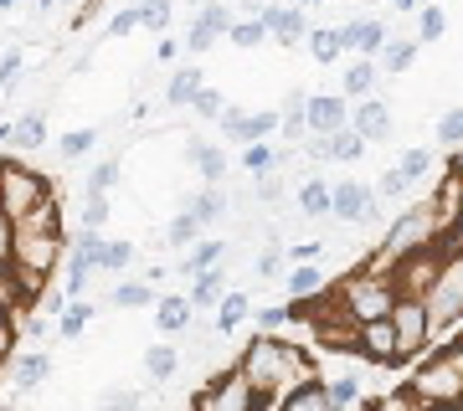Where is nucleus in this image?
I'll return each mask as SVG.
<instances>
[{"label":"nucleus","instance_id":"51","mask_svg":"<svg viewBox=\"0 0 463 411\" xmlns=\"http://www.w3.org/2000/svg\"><path fill=\"white\" fill-rule=\"evenodd\" d=\"M134 26H139V11H134V5H124V11H118V16L109 21V36H129Z\"/></svg>","mask_w":463,"mask_h":411},{"label":"nucleus","instance_id":"7","mask_svg":"<svg viewBox=\"0 0 463 411\" xmlns=\"http://www.w3.org/2000/svg\"><path fill=\"white\" fill-rule=\"evenodd\" d=\"M263 26H268V36H279L283 47H298V42H309V16L298 11V5H288V0H268L263 5Z\"/></svg>","mask_w":463,"mask_h":411},{"label":"nucleus","instance_id":"44","mask_svg":"<svg viewBox=\"0 0 463 411\" xmlns=\"http://www.w3.org/2000/svg\"><path fill=\"white\" fill-rule=\"evenodd\" d=\"M21 319L16 313H0V370H5V365L16 360V355H11V350H16V334H21Z\"/></svg>","mask_w":463,"mask_h":411},{"label":"nucleus","instance_id":"13","mask_svg":"<svg viewBox=\"0 0 463 411\" xmlns=\"http://www.w3.org/2000/svg\"><path fill=\"white\" fill-rule=\"evenodd\" d=\"M181 211H191L201 227H216V221H227V211H232V191H227V185H201Z\"/></svg>","mask_w":463,"mask_h":411},{"label":"nucleus","instance_id":"20","mask_svg":"<svg viewBox=\"0 0 463 411\" xmlns=\"http://www.w3.org/2000/svg\"><path fill=\"white\" fill-rule=\"evenodd\" d=\"M155 283L149 278H124L114 288V294H109V304H114V309H155Z\"/></svg>","mask_w":463,"mask_h":411},{"label":"nucleus","instance_id":"47","mask_svg":"<svg viewBox=\"0 0 463 411\" xmlns=\"http://www.w3.org/2000/svg\"><path fill=\"white\" fill-rule=\"evenodd\" d=\"M252 273H258V278H279L283 273V247H263V252L252 257Z\"/></svg>","mask_w":463,"mask_h":411},{"label":"nucleus","instance_id":"34","mask_svg":"<svg viewBox=\"0 0 463 411\" xmlns=\"http://www.w3.org/2000/svg\"><path fill=\"white\" fill-rule=\"evenodd\" d=\"M397 170L407 175V181H412V191H417V185L432 175V154H428V149H407V154L397 160Z\"/></svg>","mask_w":463,"mask_h":411},{"label":"nucleus","instance_id":"60","mask_svg":"<svg viewBox=\"0 0 463 411\" xmlns=\"http://www.w3.org/2000/svg\"><path fill=\"white\" fill-rule=\"evenodd\" d=\"M42 5H52V0H42Z\"/></svg>","mask_w":463,"mask_h":411},{"label":"nucleus","instance_id":"27","mask_svg":"<svg viewBox=\"0 0 463 411\" xmlns=\"http://www.w3.org/2000/svg\"><path fill=\"white\" fill-rule=\"evenodd\" d=\"M417 47H422V42H402V36H392V42L381 47L376 67H381V72H407V67H412V57H417Z\"/></svg>","mask_w":463,"mask_h":411},{"label":"nucleus","instance_id":"26","mask_svg":"<svg viewBox=\"0 0 463 411\" xmlns=\"http://www.w3.org/2000/svg\"><path fill=\"white\" fill-rule=\"evenodd\" d=\"M283 288H288V298H309V294L325 288V278H319L315 263H294L288 273H283Z\"/></svg>","mask_w":463,"mask_h":411},{"label":"nucleus","instance_id":"16","mask_svg":"<svg viewBox=\"0 0 463 411\" xmlns=\"http://www.w3.org/2000/svg\"><path fill=\"white\" fill-rule=\"evenodd\" d=\"M201 88H206L201 67H196V62H181L175 72H170V82H165V103H170V108H191Z\"/></svg>","mask_w":463,"mask_h":411},{"label":"nucleus","instance_id":"53","mask_svg":"<svg viewBox=\"0 0 463 411\" xmlns=\"http://www.w3.org/2000/svg\"><path fill=\"white\" fill-rule=\"evenodd\" d=\"M11 242H16V227L11 216H0V263H11Z\"/></svg>","mask_w":463,"mask_h":411},{"label":"nucleus","instance_id":"30","mask_svg":"<svg viewBox=\"0 0 463 411\" xmlns=\"http://www.w3.org/2000/svg\"><path fill=\"white\" fill-rule=\"evenodd\" d=\"M93 313H99V309H93L88 298H72V304H67V313L57 319V334H62V340H78V334L93 324Z\"/></svg>","mask_w":463,"mask_h":411},{"label":"nucleus","instance_id":"24","mask_svg":"<svg viewBox=\"0 0 463 411\" xmlns=\"http://www.w3.org/2000/svg\"><path fill=\"white\" fill-rule=\"evenodd\" d=\"M201 237H206V227H201V221H196L191 211H175V221L165 227V242L175 247V252H191V247H196Z\"/></svg>","mask_w":463,"mask_h":411},{"label":"nucleus","instance_id":"32","mask_svg":"<svg viewBox=\"0 0 463 411\" xmlns=\"http://www.w3.org/2000/svg\"><path fill=\"white\" fill-rule=\"evenodd\" d=\"M227 42L232 47H258V42H268V26H263V16H237L232 21V32H227Z\"/></svg>","mask_w":463,"mask_h":411},{"label":"nucleus","instance_id":"58","mask_svg":"<svg viewBox=\"0 0 463 411\" xmlns=\"http://www.w3.org/2000/svg\"><path fill=\"white\" fill-rule=\"evenodd\" d=\"M11 5H21V0H0V11H11Z\"/></svg>","mask_w":463,"mask_h":411},{"label":"nucleus","instance_id":"45","mask_svg":"<svg viewBox=\"0 0 463 411\" xmlns=\"http://www.w3.org/2000/svg\"><path fill=\"white\" fill-rule=\"evenodd\" d=\"M103 221H109V196L88 191V201H83V231H99Z\"/></svg>","mask_w":463,"mask_h":411},{"label":"nucleus","instance_id":"37","mask_svg":"<svg viewBox=\"0 0 463 411\" xmlns=\"http://www.w3.org/2000/svg\"><path fill=\"white\" fill-rule=\"evenodd\" d=\"M134 11H139V26H149V32H165L170 26V0H139Z\"/></svg>","mask_w":463,"mask_h":411},{"label":"nucleus","instance_id":"14","mask_svg":"<svg viewBox=\"0 0 463 411\" xmlns=\"http://www.w3.org/2000/svg\"><path fill=\"white\" fill-rule=\"evenodd\" d=\"M185 154H191V164H196L201 185H222V181H227L232 160H227V149H222V145H206V139H191V145H185Z\"/></svg>","mask_w":463,"mask_h":411},{"label":"nucleus","instance_id":"43","mask_svg":"<svg viewBox=\"0 0 463 411\" xmlns=\"http://www.w3.org/2000/svg\"><path fill=\"white\" fill-rule=\"evenodd\" d=\"M191 114H196V118H222V114H227V98H222L216 88H201L196 103H191Z\"/></svg>","mask_w":463,"mask_h":411},{"label":"nucleus","instance_id":"57","mask_svg":"<svg viewBox=\"0 0 463 411\" xmlns=\"http://www.w3.org/2000/svg\"><path fill=\"white\" fill-rule=\"evenodd\" d=\"M0 411H21V406H16V401H0Z\"/></svg>","mask_w":463,"mask_h":411},{"label":"nucleus","instance_id":"40","mask_svg":"<svg viewBox=\"0 0 463 411\" xmlns=\"http://www.w3.org/2000/svg\"><path fill=\"white\" fill-rule=\"evenodd\" d=\"M93 139H99V129H72L62 145H57V154H62V160H83L88 149H93Z\"/></svg>","mask_w":463,"mask_h":411},{"label":"nucleus","instance_id":"19","mask_svg":"<svg viewBox=\"0 0 463 411\" xmlns=\"http://www.w3.org/2000/svg\"><path fill=\"white\" fill-rule=\"evenodd\" d=\"M42 145H47V114L32 108V114H21L16 124H11V149L32 154V149H42Z\"/></svg>","mask_w":463,"mask_h":411},{"label":"nucleus","instance_id":"1","mask_svg":"<svg viewBox=\"0 0 463 411\" xmlns=\"http://www.w3.org/2000/svg\"><path fill=\"white\" fill-rule=\"evenodd\" d=\"M237 370L252 380V391L268 396V391H298V386H309L319 380V360L309 350H298L294 340H279V334H258L242 345L237 355Z\"/></svg>","mask_w":463,"mask_h":411},{"label":"nucleus","instance_id":"5","mask_svg":"<svg viewBox=\"0 0 463 411\" xmlns=\"http://www.w3.org/2000/svg\"><path fill=\"white\" fill-rule=\"evenodd\" d=\"M279 124H283L279 108H258V114L227 108V114H222V124H216V134H222V139H232V145H258V139H268Z\"/></svg>","mask_w":463,"mask_h":411},{"label":"nucleus","instance_id":"22","mask_svg":"<svg viewBox=\"0 0 463 411\" xmlns=\"http://www.w3.org/2000/svg\"><path fill=\"white\" fill-rule=\"evenodd\" d=\"M283 411H335V401H330V380L319 376V380H309V386H298L288 401H283Z\"/></svg>","mask_w":463,"mask_h":411},{"label":"nucleus","instance_id":"10","mask_svg":"<svg viewBox=\"0 0 463 411\" xmlns=\"http://www.w3.org/2000/svg\"><path fill=\"white\" fill-rule=\"evenodd\" d=\"M340 129H350V103L340 98V93H315L309 98V134H340Z\"/></svg>","mask_w":463,"mask_h":411},{"label":"nucleus","instance_id":"52","mask_svg":"<svg viewBox=\"0 0 463 411\" xmlns=\"http://www.w3.org/2000/svg\"><path fill=\"white\" fill-rule=\"evenodd\" d=\"M319 252H325V242H294V247H283V257H294V263H315Z\"/></svg>","mask_w":463,"mask_h":411},{"label":"nucleus","instance_id":"21","mask_svg":"<svg viewBox=\"0 0 463 411\" xmlns=\"http://www.w3.org/2000/svg\"><path fill=\"white\" fill-rule=\"evenodd\" d=\"M376 78H381V67H376V57H355V62L345 67V98H371V88H376Z\"/></svg>","mask_w":463,"mask_h":411},{"label":"nucleus","instance_id":"11","mask_svg":"<svg viewBox=\"0 0 463 411\" xmlns=\"http://www.w3.org/2000/svg\"><path fill=\"white\" fill-rule=\"evenodd\" d=\"M350 129L361 134L365 145H386V139H392V103L361 98V108L350 114Z\"/></svg>","mask_w":463,"mask_h":411},{"label":"nucleus","instance_id":"12","mask_svg":"<svg viewBox=\"0 0 463 411\" xmlns=\"http://www.w3.org/2000/svg\"><path fill=\"white\" fill-rule=\"evenodd\" d=\"M47 370H52L47 355H42V350H26V355L11 360V380H5V391H11V396H32L36 386L47 380Z\"/></svg>","mask_w":463,"mask_h":411},{"label":"nucleus","instance_id":"49","mask_svg":"<svg viewBox=\"0 0 463 411\" xmlns=\"http://www.w3.org/2000/svg\"><path fill=\"white\" fill-rule=\"evenodd\" d=\"M288 324V304H268V309H258V329L263 334H273V329Z\"/></svg>","mask_w":463,"mask_h":411},{"label":"nucleus","instance_id":"33","mask_svg":"<svg viewBox=\"0 0 463 411\" xmlns=\"http://www.w3.org/2000/svg\"><path fill=\"white\" fill-rule=\"evenodd\" d=\"M21 227H26V231H62V206H57V196L42 201V206H36Z\"/></svg>","mask_w":463,"mask_h":411},{"label":"nucleus","instance_id":"42","mask_svg":"<svg viewBox=\"0 0 463 411\" xmlns=\"http://www.w3.org/2000/svg\"><path fill=\"white\" fill-rule=\"evenodd\" d=\"M330 401H335V411L355 406V401H361V380H355V376H335L330 380Z\"/></svg>","mask_w":463,"mask_h":411},{"label":"nucleus","instance_id":"9","mask_svg":"<svg viewBox=\"0 0 463 411\" xmlns=\"http://www.w3.org/2000/svg\"><path fill=\"white\" fill-rule=\"evenodd\" d=\"M386 42H392V26H386V21L361 16V21H350V26H340V47L355 51V57H381Z\"/></svg>","mask_w":463,"mask_h":411},{"label":"nucleus","instance_id":"25","mask_svg":"<svg viewBox=\"0 0 463 411\" xmlns=\"http://www.w3.org/2000/svg\"><path fill=\"white\" fill-rule=\"evenodd\" d=\"M242 170H248L252 181H263V175H273L279 170V149H268V139H258V145H242Z\"/></svg>","mask_w":463,"mask_h":411},{"label":"nucleus","instance_id":"4","mask_svg":"<svg viewBox=\"0 0 463 411\" xmlns=\"http://www.w3.org/2000/svg\"><path fill=\"white\" fill-rule=\"evenodd\" d=\"M330 211L340 216V221H355V227H371V221H381L376 185H365V181H340V185H330Z\"/></svg>","mask_w":463,"mask_h":411},{"label":"nucleus","instance_id":"55","mask_svg":"<svg viewBox=\"0 0 463 411\" xmlns=\"http://www.w3.org/2000/svg\"><path fill=\"white\" fill-rule=\"evenodd\" d=\"M288 5H298V11H309V5H325V0H288Z\"/></svg>","mask_w":463,"mask_h":411},{"label":"nucleus","instance_id":"8","mask_svg":"<svg viewBox=\"0 0 463 411\" xmlns=\"http://www.w3.org/2000/svg\"><path fill=\"white\" fill-rule=\"evenodd\" d=\"M191 324H196V309H191L185 294H160L155 298V329L165 334L170 345H175V340H191Z\"/></svg>","mask_w":463,"mask_h":411},{"label":"nucleus","instance_id":"15","mask_svg":"<svg viewBox=\"0 0 463 411\" xmlns=\"http://www.w3.org/2000/svg\"><path fill=\"white\" fill-rule=\"evenodd\" d=\"M191 309H216L222 298H227V267L216 263V267H201L196 278H191Z\"/></svg>","mask_w":463,"mask_h":411},{"label":"nucleus","instance_id":"54","mask_svg":"<svg viewBox=\"0 0 463 411\" xmlns=\"http://www.w3.org/2000/svg\"><path fill=\"white\" fill-rule=\"evenodd\" d=\"M181 47H185V42H160V47H155V62H160V67L175 62V57H181Z\"/></svg>","mask_w":463,"mask_h":411},{"label":"nucleus","instance_id":"46","mask_svg":"<svg viewBox=\"0 0 463 411\" xmlns=\"http://www.w3.org/2000/svg\"><path fill=\"white\" fill-rule=\"evenodd\" d=\"M438 139H443L448 149L463 145V108H448V114L438 118Z\"/></svg>","mask_w":463,"mask_h":411},{"label":"nucleus","instance_id":"23","mask_svg":"<svg viewBox=\"0 0 463 411\" xmlns=\"http://www.w3.org/2000/svg\"><path fill=\"white\" fill-rule=\"evenodd\" d=\"M252 313V304H248V294H237V288H227V298L216 304V340L222 334H232V329H242V319Z\"/></svg>","mask_w":463,"mask_h":411},{"label":"nucleus","instance_id":"28","mask_svg":"<svg viewBox=\"0 0 463 411\" xmlns=\"http://www.w3.org/2000/svg\"><path fill=\"white\" fill-rule=\"evenodd\" d=\"M298 216H330V185L325 181H304L298 185V196H294Z\"/></svg>","mask_w":463,"mask_h":411},{"label":"nucleus","instance_id":"6","mask_svg":"<svg viewBox=\"0 0 463 411\" xmlns=\"http://www.w3.org/2000/svg\"><path fill=\"white\" fill-rule=\"evenodd\" d=\"M232 5L227 0H206V5H201L196 11V21H191V36H185V51H191V57H201V51H212L216 47V36H227L232 32Z\"/></svg>","mask_w":463,"mask_h":411},{"label":"nucleus","instance_id":"2","mask_svg":"<svg viewBox=\"0 0 463 411\" xmlns=\"http://www.w3.org/2000/svg\"><path fill=\"white\" fill-rule=\"evenodd\" d=\"M47 196H57V185H52L42 170L0 154V216H11V227H21Z\"/></svg>","mask_w":463,"mask_h":411},{"label":"nucleus","instance_id":"50","mask_svg":"<svg viewBox=\"0 0 463 411\" xmlns=\"http://www.w3.org/2000/svg\"><path fill=\"white\" fill-rule=\"evenodd\" d=\"M16 78H21V51H5V57H0V88L11 93V88H16Z\"/></svg>","mask_w":463,"mask_h":411},{"label":"nucleus","instance_id":"48","mask_svg":"<svg viewBox=\"0 0 463 411\" xmlns=\"http://www.w3.org/2000/svg\"><path fill=\"white\" fill-rule=\"evenodd\" d=\"M252 201H258V206H273V201H283L279 170H273V175H263V181H252Z\"/></svg>","mask_w":463,"mask_h":411},{"label":"nucleus","instance_id":"31","mask_svg":"<svg viewBox=\"0 0 463 411\" xmlns=\"http://www.w3.org/2000/svg\"><path fill=\"white\" fill-rule=\"evenodd\" d=\"M365 149H371V145H365V139H361L355 129H340V134H330V160H335V164H355V160L365 154Z\"/></svg>","mask_w":463,"mask_h":411},{"label":"nucleus","instance_id":"35","mask_svg":"<svg viewBox=\"0 0 463 411\" xmlns=\"http://www.w3.org/2000/svg\"><path fill=\"white\" fill-rule=\"evenodd\" d=\"M99 411H145V396L129 391V386H114V391L99 396Z\"/></svg>","mask_w":463,"mask_h":411},{"label":"nucleus","instance_id":"41","mask_svg":"<svg viewBox=\"0 0 463 411\" xmlns=\"http://www.w3.org/2000/svg\"><path fill=\"white\" fill-rule=\"evenodd\" d=\"M118 185V160H99L93 170H88V191H99V196H109Z\"/></svg>","mask_w":463,"mask_h":411},{"label":"nucleus","instance_id":"18","mask_svg":"<svg viewBox=\"0 0 463 411\" xmlns=\"http://www.w3.org/2000/svg\"><path fill=\"white\" fill-rule=\"evenodd\" d=\"M145 376L155 380V386H165V380L181 376V350L170 345V340H160V345L145 350Z\"/></svg>","mask_w":463,"mask_h":411},{"label":"nucleus","instance_id":"3","mask_svg":"<svg viewBox=\"0 0 463 411\" xmlns=\"http://www.w3.org/2000/svg\"><path fill=\"white\" fill-rule=\"evenodd\" d=\"M191 411H258V391H252V380L232 365V370H222V376H212L201 386Z\"/></svg>","mask_w":463,"mask_h":411},{"label":"nucleus","instance_id":"38","mask_svg":"<svg viewBox=\"0 0 463 411\" xmlns=\"http://www.w3.org/2000/svg\"><path fill=\"white\" fill-rule=\"evenodd\" d=\"M129 263H134V242H103V257H99L103 273H124Z\"/></svg>","mask_w":463,"mask_h":411},{"label":"nucleus","instance_id":"59","mask_svg":"<svg viewBox=\"0 0 463 411\" xmlns=\"http://www.w3.org/2000/svg\"><path fill=\"white\" fill-rule=\"evenodd\" d=\"M5 273H11V263H0V278H5Z\"/></svg>","mask_w":463,"mask_h":411},{"label":"nucleus","instance_id":"17","mask_svg":"<svg viewBox=\"0 0 463 411\" xmlns=\"http://www.w3.org/2000/svg\"><path fill=\"white\" fill-rule=\"evenodd\" d=\"M216 263H227V242L222 237H201L185 257H175V273H185V278H196L201 267H216Z\"/></svg>","mask_w":463,"mask_h":411},{"label":"nucleus","instance_id":"36","mask_svg":"<svg viewBox=\"0 0 463 411\" xmlns=\"http://www.w3.org/2000/svg\"><path fill=\"white\" fill-rule=\"evenodd\" d=\"M376 196H381V201H402V196H412V181H407V175H402L397 164H392V170H381Z\"/></svg>","mask_w":463,"mask_h":411},{"label":"nucleus","instance_id":"29","mask_svg":"<svg viewBox=\"0 0 463 411\" xmlns=\"http://www.w3.org/2000/svg\"><path fill=\"white\" fill-rule=\"evenodd\" d=\"M340 26H315V32H309V57H315V62H340Z\"/></svg>","mask_w":463,"mask_h":411},{"label":"nucleus","instance_id":"39","mask_svg":"<svg viewBox=\"0 0 463 411\" xmlns=\"http://www.w3.org/2000/svg\"><path fill=\"white\" fill-rule=\"evenodd\" d=\"M443 32H448L443 5H422V21H417V42H438Z\"/></svg>","mask_w":463,"mask_h":411},{"label":"nucleus","instance_id":"56","mask_svg":"<svg viewBox=\"0 0 463 411\" xmlns=\"http://www.w3.org/2000/svg\"><path fill=\"white\" fill-rule=\"evenodd\" d=\"M417 0H392V11H412Z\"/></svg>","mask_w":463,"mask_h":411}]
</instances>
